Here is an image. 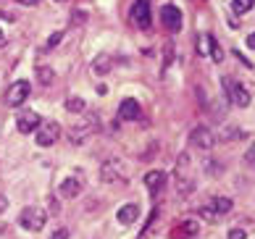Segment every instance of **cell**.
Here are the masks:
<instances>
[{
  "label": "cell",
  "mask_w": 255,
  "mask_h": 239,
  "mask_svg": "<svg viewBox=\"0 0 255 239\" xmlns=\"http://www.w3.org/2000/svg\"><path fill=\"white\" fill-rule=\"evenodd\" d=\"M45 221H48V213H45L42 208H24L21 216H18V224H21V229H26V232H40V229L45 226Z\"/></svg>",
  "instance_id": "obj_1"
},
{
  "label": "cell",
  "mask_w": 255,
  "mask_h": 239,
  "mask_svg": "<svg viewBox=\"0 0 255 239\" xmlns=\"http://www.w3.org/2000/svg\"><path fill=\"white\" fill-rule=\"evenodd\" d=\"M224 90H226V95H229L232 105H237V108H248L250 105V92L245 90V84L234 82L232 76H224Z\"/></svg>",
  "instance_id": "obj_2"
},
{
  "label": "cell",
  "mask_w": 255,
  "mask_h": 239,
  "mask_svg": "<svg viewBox=\"0 0 255 239\" xmlns=\"http://www.w3.org/2000/svg\"><path fill=\"white\" fill-rule=\"evenodd\" d=\"M100 179L106 184H119V181L127 179V171H124V163L121 160H106L100 168Z\"/></svg>",
  "instance_id": "obj_3"
},
{
  "label": "cell",
  "mask_w": 255,
  "mask_h": 239,
  "mask_svg": "<svg viewBox=\"0 0 255 239\" xmlns=\"http://www.w3.org/2000/svg\"><path fill=\"white\" fill-rule=\"evenodd\" d=\"M160 24H163L168 32H179L182 29V11H179L176 5H163L160 8Z\"/></svg>",
  "instance_id": "obj_4"
},
{
  "label": "cell",
  "mask_w": 255,
  "mask_h": 239,
  "mask_svg": "<svg viewBox=\"0 0 255 239\" xmlns=\"http://www.w3.org/2000/svg\"><path fill=\"white\" fill-rule=\"evenodd\" d=\"M131 24H137L139 29H147L150 26V3L147 0H134V5H131Z\"/></svg>",
  "instance_id": "obj_5"
},
{
  "label": "cell",
  "mask_w": 255,
  "mask_h": 239,
  "mask_svg": "<svg viewBox=\"0 0 255 239\" xmlns=\"http://www.w3.org/2000/svg\"><path fill=\"white\" fill-rule=\"evenodd\" d=\"M95 126H98L95 116H90V119H84L82 123H77V126H71V142H74V145H82V142L95 131Z\"/></svg>",
  "instance_id": "obj_6"
},
{
  "label": "cell",
  "mask_w": 255,
  "mask_h": 239,
  "mask_svg": "<svg viewBox=\"0 0 255 239\" xmlns=\"http://www.w3.org/2000/svg\"><path fill=\"white\" fill-rule=\"evenodd\" d=\"M213 142H216V137H213L211 129H205V126L192 129V134H190V145H192V147H197V150H211Z\"/></svg>",
  "instance_id": "obj_7"
},
{
  "label": "cell",
  "mask_w": 255,
  "mask_h": 239,
  "mask_svg": "<svg viewBox=\"0 0 255 239\" xmlns=\"http://www.w3.org/2000/svg\"><path fill=\"white\" fill-rule=\"evenodd\" d=\"M29 92H32V87H29V82H16L11 90H8V105H13V108H18V105H24L26 100H29Z\"/></svg>",
  "instance_id": "obj_8"
},
{
  "label": "cell",
  "mask_w": 255,
  "mask_h": 239,
  "mask_svg": "<svg viewBox=\"0 0 255 239\" xmlns=\"http://www.w3.org/2000/svg\"><path fill=\"white\" fill-rule=\"evenodd\" d=\"M58 137H61V126L55 121L45 123L42 129H37V145H42V147H50L53 142H58Z\"/></svg>",
  "instance_id": "obj_9"
},
{
  "label": "cell",
  "mask_w": 255,
  "mask_h": 239,
  "mask_svg": "<svg viewBox=\"0 0 255 239\" xmlns=\"http://www.w3.org/2000/svg\"><path fill=\"white\" fill-rule=\"evenodd\" d=\"M197 232H200V224L192 221V218H187V221L176 224V226L171 229V239H192Z\"/></svg>",
  "instance_id": "obj_10"
},
{
  "label": "cell",
  "mask_w": 255,
  "mask_h": 239,
  "mask_svg": "<svg viewBox=\"0 0 255 239\" xmlns=\"http://www.w3.org/2000/svg\"><path fill=\"white\" fill-rule=\"evenodd\" d=\"M139 116H142V108H139V103L137 100H121V108H119V119L121 121H137Z\"/></svg>",
  "instance_id": "obj_11"
},
{
  "label": "cell",
  "mask_w": 255,
  "mask_h": 239,
  "mask_svg": "<svg viewBox=\"0 0 255 239\" xmlns=\"http://www.w3.org/2000/svg\"><path fill=\"white\" fill-rule=\"evenodd\" d=\"M37 126H40V116H37L34 111H26L18 116L16 121V129L21 131V134H29V131H37Z\"/></svg>",
  "instance_id": "obj_12"
},
{
  "label": "cell",
  "mask_w": 255,
  "mask_h": 239,
  "mask_svg": "<svg viewBox=\"0 0 255 239\" xmlns=\"http://www.w3.org/2000/svg\"><path fill=\"white\" fill-rule=\"evenodd\" d=\"M229 210H232V200H229V197H213V200H211V208L203 210V213H205L208 218H219V216H226Z\"/></svg>",
  "instance_id": "obj_13"
},
{
  "label": "cell",
  "mask_w": 255,
  "mask_h": 239,
  "mask_svg": "<svg viewBox=\"0 0 255 239\" xmlns=\"http://www.w3.org/2000/svg\"><path fill=\"white\" fill-rule=\"evenodd\" d=\"M116 218H119V224L129 226V224H134L137 218H139V208H137L134 203H127V205H121V208H119Z\"/></svg>",
  "instance_id": "obj_14"
},
{
  "label": "cell",
  "mask_w": 255,
  "mask_h": 239,
  "mask_svg": "<svg viewBox=\"0 0 255 239\" xmlns=\"http://www.w3.org/2000/svg\"><path fill=\"white\" fill-rule=\"evenodd\" d=\"M145 184H147L150 192H158V189L166 184V174H163V171H147V174H145Z\"/></svg>",
  "instance_id": "obj_15"
},
{
  "label": "cell",
  "mask_w": 255,
  "mask_h": 239,
  "mask_svg": "<svg viewBox=\"0 0 255 239\" xmlns=\"http://www.w3.org/2000/svg\"><path fill=\"white\" fill-rule=\"evenodd\" d=\"M79 192H82V181H79L77 176H69V179L61 184V195H63V197H77Z\"/></svg>",
  "instance_id": "obj_16"
},
{
  "label": "cell",
  "mask_w": 255,
  "mask_h": 239,
  "mask_svg": "<svg viewBox=\"0 0 255 239\" xmlns=\"http://www.w3.org/2000/svg\"><path fill=\"white\" fill-rule=\"evenodd\" d=\"M253 8H255V0H232V11L234 13H250L253 11Z\"/></svg>",
  "instance_id": "obj_17"
},
{
  "label": "cell",
  "mask_w": 255,
  "mask_h": 239,
  "mask_svg": "<svg viewBox=\"0 0 255 239\" xmlns=\"http://www.w3.org/2000/svg\"><path fill=\"white\" fill-rule=\"evenodd\" d=\"M92 69H95V74H108L111 71V55H98L92 61Z\"/></svg>",
  "instance_id": "obj_18"
},
{
  "label": "cell",
  "mask_w": 255,
  "mask_h": 239,
  "mask_svg": "<svg viewBox=\"0 0 255 239\" xmlns=\"http://www.w3.org/2000/svg\"><path fill=\"white\" fill-rule=\"evenodd\" d=\"M66 111L69 113H82L84 111V100L82 98H69L66 100Z\"/></svg>",
  "instance_id": "obj_19"
},
{
  "label": "cell",
  "mask_w": 255,
  "mask_h": 239,
  "mask_svg": "<svg viewBox=\"0 0 255 239\" xmlns=\"http://www.w3.org/2000/svg\"><path fill=\"white\" fill-rule=\"evenodd\" d=\"M208 45H211V58H213L216 63H219V61L224 58V53H221V47H219V42H216V40H213L211 34H208Z\"/></svg>",
  "instance_id": "obj_20"
},
{
  "label": "cell",
  "mask_w": 255,
  "mask_h": 239,
  "mask_svg": "<svg viewBox=\"0 0 255 239\" xmlns=\"http://www.w3.org/2000/svg\"><path fill=\"white\" fill-rule=\"evenodd\" d=\"M37 71H40V82H42V84H50V82H53V71H48L45 66H40Z\"/></svg>",
  "instance_id": "obj_21"
},
{
  "label": "cell",
  "mask_w": 255,
  "mask_h": 239,
  "mask_svg": "<svg viewBox=\"0 0 255 239\" xmlns=\"http://www.w3.org/2000/svg\"><path fill=\"white\" fill-rule=\"evenodd\" d=\"M61 40H63V34H61V32L50 34V37H48V45H45V50H50V47H55V45H58Z\"/></svg>",
  "instance_id": "obj_22"
},
{
  "label": "cell",
  "mask_w": 255,
  "mask_h": 239,
  "mask_svg": "<svg viewBox=\"0 0 255 239\" xmlns=\"http://www.w3.org/2000/svg\"><path fill=\"white\" fill-rule=\"evenodd\" d=\"M50 239H69V229H55L50 234Z\"/></svg>",
  "instance_id": "obj_23"
},
{
  "label": "cell",
  "mask_w": 255,
  "mask_h": 239,
  "mask_svg": "<svg viewBox=\"0 0 255 239\" xmlns=\"http://www.w3.org/2000/svg\"><path fill=\"white\" fill-rule=\"evenodd\" d=\"M229 239H248V234H245V229H232Z\"/></svg>",
  "instance_id": "obj_24"
},
{
  "label": "cell",
  "mask_w": 255,
  "mask_h": 239,
  "mask_svg": "<svg viewBox=\"0 0 255 239\" xmlns=\"http://www.w3.org/2000/svg\"><path fill=\"white\" fill-rule=\"evenodd\" d=\"M248 163H253L255 166V145L250 147V152H248Z\"/></svg>",
  "instance_id": "obj_25"
},
{
  "label": "cell",
  "mask_w": 255,
  "mask_h": 239,
  "mask_svg": "<svg viewBox=\"0 0 255 239\" xmlns=\"http://www.w3.org/2000/svg\"><path fill=\"white\" fill-rule=\"evenodd\" d=\"M248 47H250V50H255V32L248 37Z\"/></svg>",
  "instance_id": "obj_26"
},
{
  "label": "cell",
  "mask_w": 255,
  "mask_h": 239,
  "mask_svg": "<svg viewBox=\"0 0 255 239\" xmlns=\"http://www.w3.org/2000/svg\"><path fill=\"white\" fill-rule=\"evenodd\" d=\"M13 3H21V5H37V0H13Z\"/></svg>",
  "instance_id": "obj_27"
},
{
  "label": "cell",
  "mask_w": 255,
  "mask_h": 239,
  "mask_svg": "<svg viewBox=\"0 0 255 239\" xmlns=\"http://www.w3.org/2000/svg\"><path fill=\"white\" fill-rule=\"evenodd\" d=\"M5 208V197H0V210H3Z\"/></svg>",
  "instance_id": "obj_28"
},
{
  "label": "cell",
  "mask_w": 255,
  "mask_h": 239,
  "mask_svg": "<svg viewBox=\"0 0 255 239\" xmlns=\"http://www.w3.org/2000/svg\"><path fill=\"white\" fill-rule=\"evenodd\" d=\"M0 45H3V34H0Z\"/></svg>",
  "instance_id": "obj_29"
},
{
  "label": "cell",
  "mask_w": 255,
  "mask_h": 239,
  "mask_svg": "<svg viewBox=\"0 0 255 239\" xmlns=\"http://www.w3.org/2000/svg\"><path fill=\"white\" fill-rule=\"evenodd\" d=\"M58 3H63V0H58Z\"/></svg>",
  "instance_id": "obj_30"
}]
</instances>
